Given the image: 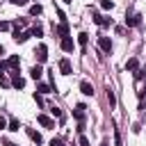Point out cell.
Returning a JSON list of instances; mask_svg holds the SVG:
<instances>
[{
	"label": "cell",
	"mask_w": 146,
	"mask_h": 146,
	"mask_svg": "<svg viewBox=\"0 0 146 146\" xmlns=\"http://www.w3.org/2000/svg\"><path fill=\"white\" fill-rule=\"evenodd\" d=\"M41 75H43V71H41V66H39V64L30 68V78H32V80H39Z\"/></svg>",
	"instance_id": "cell-14"
},
{
	"label": "cell",
	"mask_w": 146,
	"mask_h": 146,
	"mask_svg": "<svg viewBox=\"0 0 146 146\" xmlns=\"http://www.w3.org/2000/svg\"><path fill=\"white\" fill-rule=\"evenodd\" d=\"M2 128H7V121H5V116H0V130Z\"/></svg>",
	"instance_id": "cell-34"
},
{
	"label": "cell",
	"mask_w": 146,
	"mask_h": 146,
	"mask_svg": "<svg viewBox=\"0 0 146 146\" xmlns=\"http://www.w3.org/2000/svg\"><path fill=\"white\" fill-rule=\"evenodd\" d=\"M36 59H39V64H43V62L48 59V48H46L43 43H41V46H39V50H36Z\"/></svg>",
	"instance_id": "cell-6"
},
{
	"label": "cell",
	"mask_w": 146,
	"mask_h": 146,
	"mask_svg": "<svg viewBox=\"0 0 146 146\" xmlns=\"http://www.w3.org/2000/svg\"><path fill=\"white\" fill-rule=\"evenodd\" d=\"M34 100H36V105H39V107L43 105V98H41V94H34Z\"/></svg>",
	"instance_id": "cell-27"
},
{
	"label": "cell",
	"mask_w": 146,
	"mask_h": 146,
	"mask_svg": "<svg viewBox=\"0 0 146 146\" xmlns=\"http://www.w3.org/2000/svg\"><path fill=\"white\" fill-rule=\"evenodd\" d=\"M5 146H18V144H11V141H7V144H5Z\"/></svg>",
	"instance_id": "cell-36"
},
{
	"label": "cell",
	"mask_w": 146,
	"mask_h": 146,
	"mask_svg": "<svg viewBox=\"0 0 146 146\" xmlns=\"http://www.w3.org/2000/svg\"><path fill=\"white\" fill-rule=\"evenodd\" d=\"M84 110H87V107H84L82 103H78V105H75V110H73V116H75L78 121H84V114H87Z\"/></svg>",
	"instance_id": "cell-4"
},
{
	"label": "cell",
	"mask_w": 146,
	"mask_h": 146,
	"mask_svg": "<svg viewBox=\"0 0 146 146\" xmlns=\"http://www.w3.org/2000/svg\"><path fill=\"white\" fill-rule=\"evenodd\" d=\"M36 121H39L43 128H55V121H52L50 116H46V114H39V116H36Z\"/></svg>",
	"instance_id": "cell-5"
},
{
	"label": "cell",
	"mask_w": 146,
	"mask_h": 146,
	"mask_svg": "<svg viewBox=\"0 0 146 146\" xmlns=\"http://www.w3.org/2000/svg\"><path fill=\"white\" fill-rule=\"evenodd\" d=\"M80 146H89V139L87 137H80Z\"/></svg>",
	"instance_id": "cell-33"
},
{
	"label": "cell",
	"mask_w": 146,
	"mask_h": 146,
	"mask_svg": "<svg viewBox=\"0 0 146 146\" xmlns=\"http://www.w3.org/2000/svg\"><path fill=\"white\" fill-rule=\"evenodd\" d=\"M112 7H114L112 0H103V9H112Z\"/></svg>",
	"instance_id": "cell-25"
},
{
	"label": "cell",
	"mask_w": 146,
	"mask_h": 146,
	"mask_svg": "<svg viewBox=\"0 0 146 146\" xmlns=\"http://www.w3.org/2000/svg\"><path fill=\"white\" fill-rule=\"evenodd\" d=\"M50 112H52L57 119H62V112H59V107H50Z\"/></svg>",
	"instance_id": "cell-28"
},
{
	"label": "cell",
	"mask_w": 146,
	"mask_h": 146,
	"mask_svg": "<svg viewBox=\"0 0 146 146\" xmlns=\"http://www.w3.org/2000/svg\"><path fill=\"white\" fill-rule=\"evenodd\" d=\"M11 84H14L16 89H23V87H25V80L18 75V71H11Z\"/></svg>",
	"instance_id": "cell-3"
},
{
	"label": "cell",
	"mask_w": 146,
	"mask_h": 146,
	"mask_svg": "<svg viewBox=\"0 0 146 146\" xmlns=\"http://www.w3.org/2000/svg\"><path fill=\"white\" fill-rule=\"evenodd\" d=\"M98 48L110 55V52H112V41H110V36H98Z\"/></svg>",
	"instance_id": "cell-1"
},
{
	"label": "cell",
	"mask_w": 146,
	"mask_h": 146,
	"mask_svg": "<svg viewBox=\"0 0 146 146\" xmlns=\"http://www.w3.org/2000/svg\"><path fill=\"white\" fill-rule=\"evenodd\" d=\"M87 41H89V34H87V32H80V34H78V43L84 48V46H87Z\"/></svg>",
	"instance_id": "cell-17"
},
{
	"label": "cell",
	"mask_w": 146,
	"mask_h": 146,
	"mask_svg": "<svg viewBox=\"0 0 146 146\" xmlns=\"http://www.w3.org/2000/svg\"><path fill=\"white\" fill-rule=\"evenodd\" d=\"M30 34H32V36H41V34H43V27H41V25H32Z\"/></svg>",
	"instance_id": "cell-19"
},
{
	"label": "cell",
	"mask_w": 146,
	"mask_h": 146,
	"mask_svg": "<svg viewBox=\"0 0 146 146\" xmlns=\"http://www.w3.org/2000/svg\"><path fill=\"white\" fill-rule=\"evenodd\" d=\"M107 103H110V107H114L116 105V96H114V91L107 87Z\"/></svg>",
	"instance_id": "cell-18"
},
{
	"label": "cell",
	"mask_w": 146,
	"mask_h": 146,
	"mask_svg": "<svg viewBox=\"0 0 146 146\" xmlns=\"http://www.w3.org/2000/svg\"><path fill=\"white\" fill-rule=\"evenodd\" d=\"M59 71L64 73V75H71L73 73V66H71V62L64 57V59H59Z\"/></svg>",
	"instance_id": "cell-2"
},
{
	"label": "cell",
	"mask_w": 146,
	"mask_h": 146,
	"mask_svg": "<svg viewBox=\"0 0 146 146\" xmlns=\"http://www.w3.org/2000/svg\"><path fill=\"white\" fill-rule=\"evenodd\" d=\"M2 52H5V48H2V46H0V55H2Z\"/></svg>",
	"instance_id": "cell-37"
},
{
	"label": "cell",
	"mask_w": 146,
	"mask_h": 146,
	"mask_svg": "<svg viewBox=\"0 0 146 146\" xmlns=\"http://www.w3.org/2000/svg\"><path fill=\"white\" fill-rule=\"evenodd\" d=\"M36 94H41V96H43V94H52V87H50V84L39 82V84H36Z\"/></svg>",
	"instance_id": "cell-15"
},
{
	"label": "cell",
	"mask_w": 146,
	"mask_h": 146,
	"mask_svg": "<svg viewBox=\"0 0 146 146\" xmlns=\"http://www.w3.org/2000/svg\"><path fill=\"white\" fill-rule=\"evenodd\" d=\"M41 11H43V9H41V5H32V7H30V14H32V16H39Z\"/></svg>",
	"instance_id": "cell-20"
},
{
	"label": "cell",
	"mask_w": 146,
	"mask_h": 146,
	"mask_svg": "<svg viewBox=\"0 0 146 146\" xmlns=\"http://www.w3.org/2000/svg\"><path fill=\"white\" fill-rule=\"evenodd\" d=\"M11 5H18V7H23V5H27V0H9Z\"/></svg>",
	"instance_id": "cell-30"
},
{
	"label": "cell",
	"mask_w": 146,
	"mask_h": 146,
	"mask_svg": "<svg viewBox=\"0 0 146 146\" xmlns=\"http://www.w3.org/2000/svg\"><path fill=\"white\" fill-rule=\"evenodd\" d=\"M0 84H2V87H9V84H11V82H9V80H7V78H5V75H0Z\"/></svg>",
	"instance_id": "cell-29"
},
{
	"label": "cell",
	"mask_w": 146,
	"mask_h": 146,
	"mask_svg": "<svg viewBox=\"0 0 146 146\" xmlns=\"http://www.w3.org/2000/svg\"><path fill=\"white\" fill-rule=\"evenodd\" d=\"M27 137H30V139H32V141H34L36 146H39V144H43V139H41V135H39L36 130H32V128H27Z\"/></svg>",
	"instance_id": "cell-10"
},
{
	"label": "cell",
	"mask_w": 146,
	"mask_h": 146,
	"mask_svg": "<svg viewBox=\"0 0 146 146\" xmlns=\"http://www.w3.org/2000/svg\"><path fill=\"white\" fill-rule=\"evenodd\" d=\"M0 30H9V23L7 21H0Z\"/></svg>",
	"instance_id": "cell-32"
},
{
	"label": "cell",
	"mask_w": 146,
	"mask_h": 146,
	"mask_svg": "<svg viewBox=\"0 0 146 146\" xmlns=\"http://www.w3.org/2000/svg\"><path fill=\"white\" fill-rule=\"evenodd\" d=\"M50 146H64V139L62 137H52L50 139Z\"/></svg>",
	"instance_id": "cell-23"
},
{
	"label": "cell",
	"mask_w": 146,
	"mask_h": 146,
	"mask_svg": "<svg viewBox=\"0 0 146 146\" xmlns=\"http://www.w3.org/2000/svg\"><path fill=\"white\" fill-rule=\"evenodd\" d=\"M18 64H21L18 55H11V57L7 59V68H11V71H16V68H18Z\"/></svg>",
	"instance_id": "cell-13"
},
{
	"label": "cell",
	"mask_w": 146,
	"mask_h": 146,
	"mask_svg": "<svg viewBox=\"0 0 146 146\" xmlns=\"http://www.w3.org/2000/svg\"><path fill=\"white\" fill-rule=\"evenodd\" d=\"M55 34H59L62 39H64V36H68V25H66V23H59V25L55 27Z\"/></svg>",
	"instance_id": "cell-11"
},
{
	"label": "cell",
	"mask_w": 146,
	"mask_h": 146,
	"mask_svg": "<svg viewBox=\"0 0 146 146\" xmlns=\"http://www.w3.org/2000/svg\"><path fill=\"white\" fill-rule=\"evenodd\" d=\"M125 68H128V71H137V68H139V62H137V57H130V59L125 62Z\"/></svg>",
	"instance_id": "cell-16"
},
{
	"label": "cell",
	"mask_w": 146,
	"mask_h": 146,
	"mask_svg": "<svg viewBox=\"0 0 146 146\" xmlns=\"http://www.w3.org/2000/svg\"><path fill=\"white\" fill-rule=\"evenodd\" d=\"M135 78H137V80H144V78H146V71H139V68H137V71H135Z\"/></svg>",
	"instance_id": "cell-24"
},
{
	"label": "cell",
	"mask_w": 146,
	"mask_h": 146,
	"mask_svg": "<svg viewBox=\"0 0 146 146\" xmlns=\"http://www.w3.org/2000/svg\"><path fill=\"white\" fill-rule=\"evenodd\" d=\"M30 36H32L30 32H16V30H14V41H18V43H25Z\"/></svg>",
	"instance_id": "cell-8"
},
{
	"label": "cell",
	"mask_w": 146,
	"mask_h": 146,
	"mask_svg": "<svg viewBox=\"0 0 146 146\" xmlns=\"http://www.w3.org/2000/svg\"><path fill=\"white\" fill-rule=\"evenodd\" d=\"M64 2H73V0H64Z\"/></svg>",
	"instance_id": "cell-38"
},
{
	"label": "cell",
	"mask_w": 146,
	"mask_h": 146,
	"mask_svg": "<svg viewBox=\"0 0 146 146\" xmlns=\"http://www.w3.org/2000/svg\"><path fill=\"white\" fill-rule=\"evenodd\" d=\"M146 107V91H139V110Z\"/></svg>",
	"instance_id": "cell-22"
},
{
	"label": "cell",
	"mask_w": 146,
	"mask_h": 146,
	"mask_svg": "<svg viewBox=\"0 0 146 146\" xmlns=\"http://www.w3.org/2000/svg\"><path fill=\"white\" fill-rule=\"evenodd\" d=\"M100 146H110V141H107V139H103V141H100Z\"/></svg>",
	"instance_id": "cell-35"
},
{
	"label": "cell",
	"mask_w": 146,
	"mask_h": 146,
	"mask_svg": "<svg viewBox=\"0 0 146 146\" xmlns=\"http://www.w3.org/2000/svg\"><path fill=\"white\" fill-rule=\"evenodd\" d=\"M18 128H21V123H18V119H11V121H9V130H11V132H16Z\"/></svg>",
	"instance_id": "cell-21"
},
{
	"label": "cell",
	"mask_w": 146,
	"mask_h": 146,
	"mask_svg": "<svg viewBox=\"0 0 146 146\" xmlns=\"http://www.w3.org/2000/svg\"><path fill=\"white\" fill-rule=\"evenodd\" d=\"M62 50H64V52H71V50H73V39H71V36H64V39H62Z\"/></svg>",
	"instance_id": "cell-12"
},
{
	"label": "cell",
	"mask_w": 146,
	"mask_h": 146,
	"mask_svg": "<svg viewBox=\"0 0 146 146\" xmlns=\"http://www.w3.org/2000/svg\"><path fill=\"white\" fill-rule=\"evenodd\" d=\"M141 23V14H132L130 18H125V25H130V27H137Z\"/></svg>",
	"instance_id": "cell-7"
},
{
	"label": "cell",
	"mask_w": 146,
	"mask_h": 146,
	"mask_svg": "<svg viewBox=\"0 0 146 146\" xmlns=\"http://www.w3.org/2000/svg\"><path fill=\"white\" fill-rule=\"evenodd\" d=\"M78 132H80V135L84 132V121H80V123H78Z\"/></svg>",
	"instance_id": "cell-31"
},
{
	"label": "cell",
	"mask_w": 146,
	"mask_h": 146,
	"mask_svg": "<svg viewBox=\"0 0 146 146\" xmlns=\"http://www.w3.org/2000/svg\"><path fill=\"white\" fill-rule=\"evenodd\" d=\"M80 91L84 94V96H94V87H91V82H80Z\"/></svg>",
	"instance_id": "cell-9"
},
{
	"label": "cell",
	"mask_w": 146,
	"mask_h": 146,
	"mask_svg": "<svg viewBox=\"0 0 146 146\" xmlns=\"http://www.w3.org/2000/svg\"><path fill=\"white\" fill-rule=\"evenodd\" d=\"M100 25H103V27H110V25H112V18H107V16H103V23H100Z\"/></svg>",
	"instance_id": "cell-26"
}]
</instances>
